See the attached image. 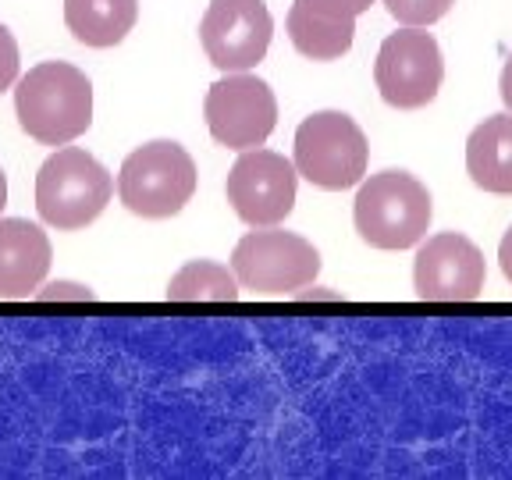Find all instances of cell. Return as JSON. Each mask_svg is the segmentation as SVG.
Listing matches in <instances>:
<instances>
[{"mask_svg": "<svg viewBox=\"0 0 512 480\" xmlns=\"http://www.w3.org/2000/svg\"><path fill=\"white\" fill-rule=\"evenodd\" d=\"M18 125L43 146H68L93 125V82L68 61H43L18 79Z\"/></svg>", "mask_w": 512, "mask_h": 480, "instance_id": "cell-1", "label": "cell"}, {"mask_svg": "<svg viewBox=\"0 0 512 480\" xmlns=\"http://www.w3.org/2000/svg\"><path fill=\"white\" fill-rule=\"evenodd\" d=\"M431 192L409 171H381L370 175L356 192L352 221L367 246L409 249L431 228Z\"/></svg>", "mask_w": 512, "mask_h": 480, "instance_id": "cell-2", "label": "cell"}, {"mask_svg": "<svg viewBox=\"0 0 512 480\" xmlns=\"http://www.w3.org/2000/svg\"><path fill=\"white\" fill-rule=\"evenodd\" d=\"M111 171L79 146H64L43 160L36 175V210L57 232H79L111 203Z\"/></svg>", "mask_w": 512, "mask_h": 480, "instance_id": "cell-3", "label": "cell"}, {"mask_svg": "<svg viewBox=\"0 0 512 480\" xmlns=\"http://www.w3.org/2000/svg\"><path fill=\"white\" fill-rule=\"evenodd\" d=\"M196 192V160L171 139L139 146L118 171V196L125 210L150 221L175 217Z\"/></svg>", "mask_w": 512, "mask_h": 480, "instance_id": "cell-4", "label": "cell"}, {"mask_svg": "<svg viewBox=\"0 0 512 480\" xmlns=\"http://www.w3.org/2000/svg\"><path fill=\"white\" fill-rule=\"evenodd\" d=\"M370 146L363 128L342 111H317L296 128V171L317 189L342 192L367 175Z\"/></svg>", "mask_w": 512, "mask_h": 480, "instance_id": "cell-5", "label": "cell"}, {"mask_svg": "<svg viewBox=\"0 0 512 480\" xmlns=\"http://www.w3.org/2000/svg\"><path fill=\"white\" fill-rule=\"evenodd\" d=\"M232 271L242 288L281 296L306 288L320 274V253L296 232H281L278 224L264 232H249L235 242Z\"/></svg>", "mask_w": 512, "mask_h": 480, "instance_id": "cell-6", "label": "cell"}, {"mask_svg": "<svg viewBox=\"0 0 512 480\" xmlns=\"http://www.w3.org/2000/svg\"><path fill=\"white\" fill-rule=\"evenodd\" d=\"M445 79V61H441L438 40L431 32H420L406 25L402 32H392L381 43L374 61L377 93L395 111H416L427 107L438 96Z\"/></svg>", "mask_w": 512, "mask_h": 480, "instance_id": "cell-7", "label": "cell"}, {"mask_svg": "<svg viewBox=\"0 0 512 480\" xmlns=\"http://www.w3.org/2000/svg\"><path fill=\"white\" fill-rule=\"evenodd\" d=\"M210 136L228 150H253L271 139L278 125V100L264 79L249 72H228L203 100Z\"/></svg>", "mask_w": 512, "mask_h": 480, "instance_id": "cell-8", "label": "cell"}, {"mask_svg": "<svg viewBox=\"0 0 512 480\" xmlns=\"http://www.w3.org/2000/svg\"><path fill=\"white\" fill-rule=\"evenodd\" d=\"M296 164L274 150H246L228 171L224 196L253 228H274L296 207Z\"/></svg>", "mask_w": 512, "mask_h": 480, "instance_id": "cell-9", "label": "cell"}, {"mask_svg": "<svg viewBox=\"0 0 512 480\" xmlns=\"http://www.w3.org/2000/svg\"><path fill=\"white\" fill-rule=\"evenodd\" d=\"M274 36V18L264 0H210L200 22V43L210 64L228 72H249L264 61Z\"/></svg>", "mask_w": 512, "mask_h": 480, "instance_id": "cell-10", "label": "cell"}, {"mask_svg": "<svg viewBox=\"0 0 512 480\" xmlns=\"http://www.w3.org/2000/svg\"><path fill=\"white\" fill-rule=\"evenodd\" d=\"M484 278V253L459 232L427 239L413 260V288L427 303H473L484 288Z\"/></svg>", "mask_w": 512, "mask_h": 480, "instance_id": "cell-11", "label": "cell"}, {"mask_svg": "<svg viewBox=\"0 0 512 480\" xmlns=\"http://www.w3.org/2000/svg\"><path fill=\"white\" fill-rule=\"evenodd\" d=\"M54 249L43 228L22 217L0 221V299H29L43 285Z\"/></svg>", "mask_w": 512, "mask_h": 480, "instance_id": "cell-12", "label": "cell"}, {"mask_svg": "<svg viewBox=\"0 0 512 480\" xmlns=\"http://www.w3.org/2000/svg\"><path fill=\"white\" fill-rule=\"evenodd\" d=\"M466 175L495 196H512V114L484 118L466 139Z\"/></svg>", "mask_w": 512, "mask_h": 480, "instance_id": "cell-13", "label": "cell"}, {"mask_svg": "<svg viewBox=\"0 0 512 480\" xmlns=\"http://www.w3.org/2000/svg\"><path fill=\"white\" fill-rule=\"evenodd\" d=\"M139 18V0H64V25L86 47H118Z\"/></svg>", "mask_w": 512, "mask_h": 480, "instance_id": "cell-14", "label": "cell"}, {"mask_svg": "<svg viewBox=\"0 0 512 480\" xmlns=\"http://www.w3.org/2000/svg\"><path fill=\"white\" fill-rule=\"evenodd\" d=\"M288 40L310 61H335V57L349 54L352 40H356V18H328L317 15L296 0L288 8Z\"/></svg>", "mask_w": 512, "mask_h": 480, "instance_id": "cell-15", "label": "cell"}, {"mask_svg": "<svg viewBox=\"0 0 512 480\" xmlns=\"http://www.w3.org/2000/svg\"><path fill=\"white\" fill-rule=\"evenodd\" d=\"M171 303H235L239 278L217 260H189L168 285Z\"/></svg>", "mask_w": 512, "mask_h": 480, "instance_id": "cell-16", "label": "cell"}, {"mask_svg": "<svg viewBox=\"0 0 512 480\" xmlns=\"http://www.w3.org/2000/svg\"><path fill=\"white\" fill-rule=\"evenodd\" d=\"M456 0H384V8L395 22L413 25V29H424V25H434L438 18H445L452 11Z\"/></svg>", "mask_w": 512, "mask_h": 480, "instance_id": "cell-17", "label": "cell"}, {"mask_svg": "<svg viewBox=\"0 0 512 480\" xmlns=\"http://www.w3.org/2000/svg\"><path fill=\"white\" fill-rule=\"evenodd\" d=\"M32 299H36V303H64V299H72V303H93L96 292L86 285H75V281H50V285L36 288Z\"/></svg>", "mask_w": 512, "mask_h": 480, "instance_id": "cell-18", "label": "cell"}, {"mask_svg": "<svg viewBox=\"0 0 512 480\" xmlns=\"http://www.w3.org/2000/svg\"><path fill=\"white\" fill-rule=\"evenodd\" d=\"M18 79V43L8 25H0V93Z\"/></svg>", "mask_w": 512, "mask_h": 480, "instance_id": "cell-19", "label": "cell"}, {"mask_svg": "<svg viewBox=\"0 0 512 480\" xmlns=\"http://www.w3.org/2000/svg\"><path fill=\"white\" fill-rule=\"evenodd\" d=\"M306 8L317 11V15H328V18H356L363 11H370L374 0H303Z\"/></svg>", "mask_w": 512, "mask_h": 480, "instance_id": "cell-20", "label": "cell"}, {"mask_svg": "<svg viewBox=\"0 0 512 480\" xmlns=\"http://www.w3.org/2000/svg\"><path fill=\"white\" fill-rule=\"evenodd\" d=\"M299 303H342L338 292H328V288H306V292H296Z\"/></svg>", "mask_w": 512, "mask_h": 480, "instance_id": "cell-21", "label": "cell"}, {"mask_svg": "<svg viewBox=\"0 0 512 480\" xmlns=\"http://www.w3.org/2000/svg\"><path fill=\"white\" fill-rule=\"evenodd\" d=\"M498 93H502L505 111L512 114V57L505 61V68H502V79H498Z\"/></svg>", "mask_w": 512, "mask_h": 480, "instance_id": "cell-22", "label": "cell"}, {"mask_svg": "<svg viewBox=\"0 0 512 480\" xmlns=\"http://www.w3.org/2000/svg\"><path fill=\"white\" fill-rule=\"evenodd\" d=\"M498 264H502V274L512 281V228L502 235V246H498Z\"/></svg>", "mask_w": 512, "mask_h": 480, "instance_id": "cell-23", "label": "cell"}, {"mask_svg": "<svg viewBox=\"0 0 512 480\" xmlns=\"http://www.w3.org/2000/svg\"><path fill=\"white\" fill-rule=\"evenodd\" d=\"M8 207V178H4V171H0V210Z\"/></svg>", "mask_w": 512, "mask_h": 480, "instance_id": "cell-24", "label": "cell"}]
</instances>
